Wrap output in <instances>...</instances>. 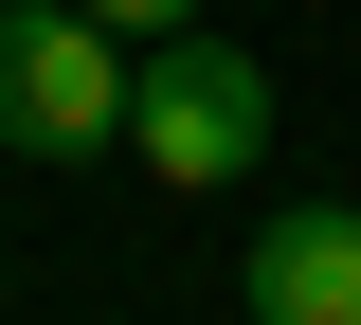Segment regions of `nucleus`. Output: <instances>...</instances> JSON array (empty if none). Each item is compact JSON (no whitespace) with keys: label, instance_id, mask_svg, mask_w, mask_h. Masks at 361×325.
<instances>
[{"label":"nucleus","instance_id":"1","mask_svg":"<svg viewBox=\"0 0 361 325\" xmlns=\"http://www.w3.org/2000/svg\"><path fill=\"white\" fill-rule=\"evenodd\" d=\"M127 163L163 199H235L271 163V73L235 37H199V18H180V37H145V73H127Z\"/></svg>","mask_w":361,"mask_h":325},{"label":"nucleus","instance_id":"2","mask_svg":"<svg viewBox=\"0 0 361 325\" xmlns=\"http://www.w3.org/2000/svg\"><path fill=\"white\" fill-rule=\"evenodd\" d=\"M127 73L145 54H109L90 0H0V145L18 163H109L127 145Z\"/></svg>","mask_w":361,"mask_h":325},{"label":"nucleus","instance_id":"3","mask_svg":"<svg viewBox=\"0 0 361 325\" xmlns=\"http://www.w3.org/2000/svg\"><path fill=\"white\" fill-rule=\"evenodd\" d=\"M253 325H361V199L253 217Z\"/></svg>","mask_w":361,"mask_h":325},{"label":"nucleus","instance_id":"4","mask_svg":"<svg viewBox=\"0 0 361 325\" xmlns=\"http://www.w3.org/2000/svg\"><path fill=\"white\" fill-rule=\"evenodd\" d=\"M90 18H109V37H180L199 0H90Z\"/></svg>","mask_w":361,"mask_h":325}]
</instances>
